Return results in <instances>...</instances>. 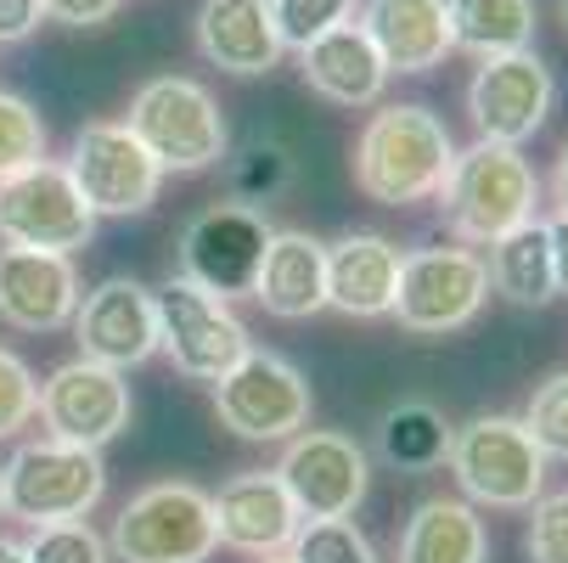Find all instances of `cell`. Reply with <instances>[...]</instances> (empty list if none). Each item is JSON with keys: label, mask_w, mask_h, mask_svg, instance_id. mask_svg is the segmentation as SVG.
Segmentation results:
<instances>
[{"label": "cell", "mask_w": 568, "mask_h": 563, "mask_svg": "<svg viewBox=\"0 0 568 563\" xmlns=\"http://www.w3.org/2000/svg\"><path fill=\"white\" fill-rule=\"evenodd\" d=\"M439 209L456 243L490 249L507 231L529 225L540 209V175L524 158V147H501V141H473L467 152H456V164L439 187Z\"/></svg>", "instance_id": "obj_2"}, {"label": "cell", "mask_w": 568, "mask_h": 563, "mask_svg": "<svg viewBox=\"0 0 568 563\" xmlns=\"http://www.w3.org/2000/svg\"><path fill=\"white\" fill-rule=\"evenodd\" d=\"M298 507L282 491L276 468L271 473H236L231 485L214 496V530L220 546L231 552H248V557H276L287 552V541L298 535Z\"/></svg>", "instance_id": "obj_19"}, {"label": "cell", "mask_w": 568, "mask_h": 563, "mask_svg": "<svg viewBox=\"0 0 568 563\" xmlns=\"http://www.w3.org/2000/svg\"><path fill=\"white\" fill-rule=\"evenodd\" d=\"M271 243V225L260 209L214 203L181 231V277L209 288L214 299H254V277Z\"/></svg>", "instance_id": "obj_13"}, {"label": "cell", "mask_w": 568, "mask_h": 563, "mask_svg": "<svg viewBox=\"0 0 568 563\" xmlns=\"http://www.w3.org/2000/svg\"><path fill=\"white\" fill-rule=\"evenodd\" d=\"M293 563H383L377 546L349 524V519H304L298 535L287 541Z\"/></svg>", "instance_id": "obj_29"}, {"label": "cell", "mask_w": 568, "mask_h": 563, "mask_svg": "<svg viewBox=\"0 0 568 563\" xmlns=\"http://www.w3.org/2000/svg\"><path fill=\"white\" fill-rule=\"evenodd\" d=\"M130 135L158 158V170H175V175H203L214 170L220 158L231 152V130H225V113L214 102L209 86L186 73H158L130 97V113H124Z\"/></svg>", "instance_id": "obj_3"}, {"label": "cell", "mask_w": 568, "mask_h": 563, "mask_svg": "<svg viewBox=\"0 0 568 563\" xmlns=\"http://www.w3.org/2000/svg\"><path fill=\"white\" fill-rule=\"evenodd\" d=\"M51 440L79 445V451H102L130 429V383L124 372L73 355L62 366H51V378L40 383V412Z\"/></svg>", "instance_id": "obj_12"}, {"label": "cell", "mask_w": 568, "mask_h": 563, "mask_svg": "<svg viewBox=\"0 0 568 563\" xmlns=\"http://www.w3.org/2000/svg\"><path fill=\"white\" fill-rule=\"evenodd\" d=\"M124 0H45V18L51 23H68V29H102L119 18Z\"/></svg>", "instance_id": "obj_36"}, {"label": "cell", "mask_w": 568, "mask_h": 563, "mask_svg": "<svg viewBox=\"0 0 568 563\" xmlns=\"http://www.w3.org/2000/svg\"><path fill=\"white\" fill-rule=\"evenodd\" d=\"M29 563H108V541L85 519H62V524H34L23 541Z\"/></svg>", "instance_id": "obj_32"}, {"label": "cell", "mask_w": 568, "mask_h": 563, "mask_svg": "<svg viewBox=\"0 0 568 563\" xmlns=\"http://www.w3.org/2000/svg\"><path fill=\"white\" fill-rule=\"evenodd\" d=\"M45 23V0H0V46H18Z\"/></svg>", "instance_id": "obj_37"}, {"label": "cell", "mask_w": 568, "mask_h": 563, "mask_svg": "<svg viewBox=\"0 0 568 563\" xmlns=\"http://www.w3.org/2000/svg\"><path fill=\"white\" fill-rule=\"evenodd\" d=\"M450 18V51L467 57H507V51H529L535 46V0H445Z\"/></svg>", "instance_id": "obj_25"}, {"label": "cell", "mask_w": 568, "mask_h": 563, "mask_svg": "<svg viewBox=\"0 0 568 563\" xmlns=\"http://www.w3.org/2000/svg\"><path fill=\"white\" fill-rule=\"evenodd\" d=\"M214 418L236 440H293L310 429V383L293 361L271 350H248L214 383Z\"/></svg>", "instance_id": "obj_10"}, {"label": "cell", "mask_w": 568, "mask_h": 563, "mask_svg": "<svg viewBox=\"0 0 568 563\" xmlns=\"http://www.w3.org/2000/svg\"><path fill=\"white\" fill-rule=\"evenodd\" d=\"M546 243H551V271H557V293H568V214L546 220Z\"/></svg>", "instance_id": "obj_38"}, {"label": "cell", "mask_w": 568, "mask_h": 563, "mask_svg": "<svg viewBox=\"0 0 568 563\" xmlns=\"http://www.w3.org/2000/svg\"><path fill=\"white\" fill-rule=\"evenodd\" d=\"M399 265L405 254L377 231H349L327 249V304L344 315H388L399 293Z\"/></svg>", "instance_id": "obj_22"}, {"label": "cell", "mask_w": 568, "mask_h": 563, "mask_svg": "<svg viewBox=\"0 0 568 563\" xmlns=\"http://www.w3.org/2000/svg\"><path fill=\"white\" fill-rule=\"evenodd\" d=\"M524 429L535 434V445L546 451V462H568V372H551L546 383H535Z\"/></svg>", "instance_id": "obj_33"}, {"label": "cell", "mask_w": 568, "mask_h": 563, "mask_svg": "<svg viewBox=\"0 0 568 563\" xmlns=\"http://www.w3.org/2000/svg\"><path fill=\"white\" fill-rule=\"evenodd\" d=\"M557 23L568 29V0H557Z\"/></svg>", "instance_id": "obj_41"}, {"label": "cell", "mask_w": 568, "mask_h": 563, "mask_svg": "<svg viewBox=\"0 0 568 563\" xmlns=\"http://www.w3.org/2000/svg\"><path fill=\"white\" fill-rule=\"evenodd\" d=\"M450 434L456 429L445 423L439 406H428V400H399L377 423V451L399 473H428L450 456Z\"/></svg>", "instance_id": "obj_27"}, {"label": "cell", "mask_w": 568, "mask_h": 563, "mask_svg": "<svg viewBox=\"0 0 568 563\" xmlns=\"http://www.w3.org/2000/svg\"><path fill=\"white\" fill-rule=\"evenodd\" d=\"M68 181L79 187L85 209L102 220H124V214H146L164 192V170H158V158L130 135L124 119H97L73 135V152H68Z\"/></svg>", "instance_id": "obj_8"}, {"label": "cell", "mask_w": 568, "mask_h": 563, "mask_svg": "<svg viewBox=\"0 0 568 563\" xmlns=\"http://www.w3.org/2000/svg\"><path fill=\"white\" fill-rule=\"evenodd\" d=\"M271 23L287 51H304L310 40L333 34L338 23H355V0H271Z\"/></svg>", "instance_id": "obj_31"}, {"label": "cell", "mask_w": 568, "mask_h": 563, "mask_svg": "<svg viewBox=\"0 0 568 563\" xmlns=\"http://www.w3.org/2000/svg\"><path fill=\"white\" fill-rule=\"evenodd\" d=\"M254 299L276 321H304L315 310H327V243L310 231H271Z\"/></svg>", "instance_id": "obj_23"}, {"label": "cell", "mask_w": 568, "mask_h": 563, "mask_svg": "<svg viewBox=\"0 0 568 563\" xmlns=\"http://www.w3.org/2000/svg\"><path fill=\"white\" fill-rule=\"evenodd\" d=\"M260 563H293V557H287V552H276V557H260Z\"/></svg>", "instance_id": "obj_42"}, {"label": "cell", "mask_w": 568, "mask_h": 563, "mask_svg": "<svg viewBox=\"0 0 568 563\" xmlns=\"http://www.w3.org/2000/svg\"><path fill=\"white\" fill-rule=\"evenodd\" d=\"M355 23L388 73H434L450 57L445 0H361Z\"/></svg>", "instance_id": "obj_20"}, {"label": "cell", "mask_w": 568, "mask_h": 563, "mask_svg": "<svg viewBox=\"0 0 568 563\" xmlns=\"http://www.w3.org/2000/svg\"><path fill=\"white\" fill-rule=\"evenodd\" d=\"M0 496H7V513L23 519V524L85 519L108 496L102 451H79V445H62V440L18 445L12 462L0 468Z\"/></svg>", "instance_id": "obj_6"}, {"label": "cell", "mask_w": 568, "mask_h": 563, "mask_svg": "<svg viewBox=\"0 0 568 563\" xmlns=\"http://www.w3.org/2000/svg\"><path fill=\"white\" fill-rule=\"evenodd\" d=\"M192 40L209 68L236 73V79H260V73L282 68V57H287V46L271 23V0H203Z\"/></svg>", "instance_id": "obj_18"}, {"label": "cell", "mask_w": 568, "mask_h": 563, "mask_svg": "<svg viewBox=\"0 0 568 563\" xmlns=\"http://www.w3.org/2000/svg\"><path fill=\"white\" fill-rule=\"evenodd\" d=\"M45 147H51V135H45V119L34 113V102L18 91H0V181L40 164Z\"/></svg>", "instance_id": "obj_30"}, {"label": "cell", "mask_w": 568, "mask_h": 563, "mask_svg": "<svg viewBox=\"0 0 568 563\" xmlns=\"http://www.w3.org/2000/svg\"><path fill=\"white\" fill-rule=\"evenodd\" d=\"M0 513H7V496H0Z\"/></svg>", "instance_id": "obj_43"}, {"label": "cell", "mask_w": 568, "mask_h": 563, "mask_svg": "<svg viewBox=\"0 0 568 563\" xmlns=\"http://www.w3.org/2000/svg\"><path fill=\"white\" fill-rule=\"evenodd\" d=\"M40 412V383L18 350H0V440H18Z\"/></svg>", "instance_id": "obj_34"}, {"label": "cell", "mask_w": 568, "mask_h": 563, "mask_svg": "<svg viewBox=\"0 0 568 563\" xmlns=\"http://www.w3.org/2000/svg\"><path fill=\"white\" fill-rule=\"evenodd\" d=\"M0 563H29L23 541H7V535H0Z\"/></svg>", "instance_id": "obj_40"}, {"label": "cell", "mask_w": 568, "mask_h": 563, "mask_svg": "<svg viewBox=\"0 0 568 563\" xmlns=\"http://www.w3.org/2000/svg\"><path fill=\"white\" fill-rule=\"evenodd\" d=\"M450 473L478 507H529L546 496V451L524 429V418H473L450 434Z\"/></svg>", "instance_id": "obj_5"}, {"label": "cell", "mask_w": 568, "mask_h": 563, "mask_svg": "<svg viewBox=\"0 0 568 563\" xmlns=\"http://www.w3.org/2000/svg\"><path fill=\"white\" fill-rule=\"evenodd\" d=\"M557 102V79L551 68L529 51H507V57H484L478 73L467 79V119L478 130V141H501V147H524Z\"/></svg>", "instance_id": "obj_14"}, {"label": "cell", "mask_w": 568, "mask_h": 563, "mask_svg": "<svg viewBox=\"0 0 568 563\" xmlns=\"http://www.w3.org/2000/svg\"><path fill=\"white\" fill-rule=\"evenodd\" d=\"M490 557V530L462 496H428L399 535L394 563H484Z\"/></svg>", "instance_id": "obj_24"}, {"label": "cell", "mask_w": 568, "mask_h": 563, "mask_svg": "<svg viewBox=\"0 0 568 563\" xmlns=\"http://www.w3.org/2000/svg\"><path fill=\"white\" fill-rule=\"evenodd\" d=\"M298 73H304V86L333 108H377L383 86H388V68L372 51V40L361 34V23H338L333 34L310 40L298 51Z\"/></svg>", "instance_id": "obj_21"}, {"label": "cell", "mask_w": 568, "mask_h": 563, "mask_svg": "<svg viewBox=\"0 0 568 563\" xmlns=\"http://www.w3.org/2000/svg\"><path fill=\"white\" fill-rule=\"evenodd\" d=\"M73 339L85 361H102L113 372H130L141 361L158 355V310H152V288H141L135 277H108L91 293H79L73 310Z\"/></svg>", "instance_id": "obj_16"}, {"label": "cell", "mask_w": 568, "mask_h": 563, "mask_svg": "<svg viewBox=\"0 0 568 563\" xmlns=\"http://www.w3.org/2000/svg\"><path fill=\"white\" fill-rule=\"evenodd\" d=\"M91 237H97V214L85 209L62 164L40 158V164L0 181V243L7 249H45L73 260Z\"/></svg>", "instance_id": "obj_9"}, {"label": "cell", "mask_w": 568, "mask_h": 563, "mask_svg": "<svg viewBox=\"0 0 568 563\" xmlns=\"http://www.w3.org/2000/svg\"><path fill=\"white\" fill-rule=\"evenodd\" d=\"M152 310H158V350H164L175 361V372L192 378V383H220L242 355L254 350V339L236 321V310L225 299H214L209 288L186 282V277H170L164 288H158Z\"/></svg>", "instance_id": "obj_7"}, {"label": "cell", "mask_w": 568, "mask_h": 563, "mask_svg": "<svg viewBox=\"0 0 568 563\" xmlns=\"http://www.w3.org/2000/svg\"><path fill=\"white\" fill-rule=\"evenodd\" d=\"M529 563H568V491L529 502Z\"/></svg>", "instance_id": "obj_35"}, {"label": "cell", "mask_w": 568, "mask_h": 563, "mask_svg": "<svg viewBox=\"0 0 568 563\" xmlns=\"http://www.w3.org/2000/svg\"><path fill=\"white\" fill-rule=\"evenodd\" d=\"M282 491L293 496L298 519H349L366 502L372 485V462L349 434L333 429H304L287 440L282 462H276Z\"/></svg>", "instance_id": "obj_15"}, {"label": "cell", "mask_w": 568, "mask_h": 563, "mask_svg": "<svg viewBox=\"0 0 568 563\" xmlns=\"http://www.w3.org/2000/svg\"><path fill=\"white\" fill-rule=\"evenodd\" d=\"M456 164V141L445 119L423 102H377L355 135V187L383 209H412L439 198L445 175Z\"/></svg>", "instance_id": "obj_1"}, {"label": "cell", "mask_w": 568, "mask_h": 563, "mask_svg": "<svg viewBox=\"0 0 568 563\" xmlns=\"http://www.w3.org/2000/svg\"><path fill=\"white\" fill-rule=\"evenodd\" d=\"M484 277H490V293H501V299H513V304H551V299H557V271H551L546 225L529 220V225L507 231L501 243H490Z\"/></svg>", "instance_id": "obj_26"}, {"label": "cell", "mask_w": 568, "mask_h": 563, "mask_svg": "<svg viewBox=\"0 0 568 563\" xmlns=\"http://www.w3.org/2000/svg\"><path fill=\"white\" fill-rule=\"evenodd\" d=\"M79 310V271L68 254L0 249V321L18 333H57Z\"/></svg>", "instance_id": "obj_17"}, {"label": "cell", "mask_w": 568, "mask_h": 563, "mask_svg": "<svg viewBox=\"0 0 568 563\" xmlns=\"http://www.w3.org/2000/svg\"><path fill=\"white\" fill-rule=\"evenodd\" d=\"M551 203H557V214H568V141H562L557 164H551Z\"/></svg>", "instance_id": "obj_39"}, {"label": "cell", "mask_w": 568, "mask_h": 563, "mask_svg": "<svg viewBox=\"0 0 568 563\" xmlns=\"http://www.w3.org/2000/svg\"><path fill=\"white\" fill-rule=\"evenodd\" d=\"M293 187V152L271 135H248L236 152H225V192L242 209H271Z\"/></svg>", "instance_id": "obj_28"}, {"label": "cell", "mask_w": 568, "mask_h": 563, "mask_svg": "<svg viewBox=\"0 0 568 563\" xmlns=\"http://www.w3.org/2000/svg\"><path fill=\"white\" fill-rule=\"evenodd\" d=\"M490 299V277L473 249H417L399 265V293H394V321L405 333H456L484 310Z\"/></svg>", "instance_id": "obj_11"}, {"label": "cell", "mask_w": 568, "mask_h": 563, "mask_svg": "<svg viewBox=\"0 0 568 563\" xmlns=\"http://www.w3.org/2000/svg\"><path fill=\"white\" fill-rule=\"evenodd\" d=\"M108 552L119 563H209L220 552L214 496L181 485V479H158L124 502Z\"/></svg>", "instance_id": "obj_4"}]
</instances>
